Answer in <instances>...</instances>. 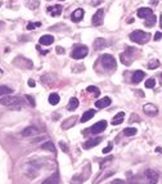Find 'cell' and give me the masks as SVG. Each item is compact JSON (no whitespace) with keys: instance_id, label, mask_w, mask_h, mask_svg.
Wrapping results in <instances>:
<instances>
[{"instance_id":"cell-1","label":"cell","mask_w":162,"mask_h":184,"mask_svg":"<svg viewBox=\"0 0 162 184\" xmlns=\"http://www.w3.org/2000/svg\"><path fill=\"white\" fill-rule=\"evenodd\" d=\"M0 104H3L5 107H12V108H21V106L23 104V99L19 98V97L14 95H5L0 99Z\"/></svg>"},{"instance_id":"cell-2","label":"cell","mask_w":162,"mask_h":184,"mask_svg":"<svg viewBox=\"0 0 162 184\" xmlns=\"http://www.w3.org/2000/svg\"><path fill=\"white\" fill-rule=\"evenodd\" d=\"M129 37H130V40H133L134 42H136V44L143 45V44L149 41L150 34L149 32H145V31H142V30H135L134 32H131Z\"/></svg>"},{"instance_id":"cell-3","label":"cell","mask_w":162,"mask_h":184,"mask_svg":"<svg viewBox=\"0 0 162 184\" xmlns=\"http://www.w3.org/2000/svg\"><path fill=\"white\" fill-rule=\"evenodd\" d=\"M135 53H136V49H135V48H130V47L126 48V50H125L124 53L120 54L121 62L125 64V66H130L131 62H133L134 58H135Z\"/></svg>"},{"instance_id":"cell-4","label":"cell","mask_w":162,"mask_h":184,"mask_svg":"<svg viewBox=\"0 0 162 184\" xmlns=\"http://www.w3.org/2000/svg\"><path fill=\"white\" fill-rule=\"evenodd\" d=\"M101 62L103 64V67L108 71H113L116 70V66H117V63H116V59L113 56H111V54H103L102 58H101Z\"/></svg>"},{"instance_id":"cell-5","label":"cell","mask_w":162,"mask_h":184,"mask_svg":"<svg viewBox=\"0 0 162 184\" xmlns=\"http://www.w3.org/2000/svg\"><path fill=\"white\" fill-rule=\"evenodd\" d=\"M88 53H89V49L86 48L85 45H79V47H76L73 49L71 56H72L73 59H82V58H85L86 56H88Z\"/></svg>"},{"instance_id":"cell-6","label":"cell","mask_w":162,"mask_h":184,"mask_svg":"<svg viewBox=\"0 0 162 184\" xmlns=\"http://www.w3.org/2000/svg\"><path fill=\"white\" fill-rule=\"evenodd\" d=\"M13 63L16 64L17 67H21V68H26V70H28V68H32V61H30V59H27V58H25V57H17L14 61H13Z\"/></svg>"},{"instance_id":"cell-7","label":"cell","mask_w":162,"mask_h":184,"mask_svg":"<svg viewBox=\"0 0 162 184\" xmlns=\"http://www.w3.org/2000/svg\"><path fill=\"white\" fill-rule=\"evenodd\" d=\"M103 18H104V10L103 9H98L95 12V14L91 18V23L94 26H101L103 23Z\"/></svg>"},{"instance_id":"cell-8","label":"cell","mask_w":162,"mask_h":184,"mask_svg":"<svg viewBox=\"0 0 162 184\" xmlns=\"http://www.w3.org/2000/svg\"><path fill=\"white\" fill-rule=\"evenodd\" d=\"M40 133V129L37 127V126H35V125H30V126H27L26 129H23L22 130V137H35V135H37Z\"/></svg>"},{"instance_id":"cell-9","label":"cell","mask_w":162,"mask_h":184,"mask_svg":"<svg viewBox=\"0 0 162 184\" xmlns=\"http://www.w3.org/2000/svg\"><path fill=\"white\" fill-rule=\"evenodd\" d=\"M106 127H107V121L106 120H102V121H98L96 124H94L91 126L90 130H91L93 134H99V133H102V132L106 130Z\"/></svg>"},{"instance_id":"cell-10","label":"cell","mask_w":162,"mask_h":184,"mask_svg":"<svg viewBox=\"0 0 162 184\" xmlns=\"http://www.w3.org/2000/svg\"><path fill=\"white\" fill-rule=\"evenodd\" d=\"M143 112L145 115H148V116H156L158 113V108L152 103H147L143 107Z\"/></svg>"},{"instance_id":"cell-11","label":"cell","mask_w":162,"mask_h":184,"mask_svg":"<svg viewBox=\"0 0 162 184\" xmlns=\"http://www.w3.org/2000/svg\"><path fill=\"white\" fill-rule=\"evenodd\" d=\"M102 140H103V138H102V137L91 138V139L86 140V142L84 143V148H85V149H90V148H93V147H95V146H98V144L102 142Z\"/></svg>"},{"instance_id":"cell-12","label":"cell","mask_w":162,"mask_h":184,"mask_svg":"<svg viewBox=\"0 0 162 184\" xmlns=\"http://www.w3.org/2000/svg\"><path fill=\"white\" fill-rule=\"evenodd\" d=\"M145 178H147V180L149 183H157L158 182V174L152 169H148L145 171Z\"/></svg>"},{"instance_id":"cell-13","label":"cell","mask_w":162,"mask_h":184,"mask_svg":"<svg viewBox=\"0 0 162 184\" xmlns=\"http://www.w3.org/2000/svg\"><path fill=\"white\" fill-rule=\"evenodd\" d=\"M138 17L139 18H148L149 16H152L153 14V10L150 9V8H139L138 9V12H136Z\"/></svg>"},{"instance_id":"cell-14","label":"cell","mask_w":162,"mask_h":184,"mask_svg":"<svg viewBox=\"0 0 162 184\" xmlns=\"http://www.w3.org/2000/svg\"><path fill=\"white\" fill-rule=\"evenodd\" d=\"M111 104V98L110 97H104V98L99 99L95 102V107L98 108V110H102V108H107L108 106Z\"/></svg>"},{"instance_id":"cell-15","label":"cell","mask_w":162,"mask_h":184,"mask_svg":"<svg viewBox=\"0 0 162 184\" xmlns=\"http://www.w3.org/2000/svg\"><path fill=\"white\" fill-rule=\"evenodd\" d=\"M62 10H63L62 5L57 4V5L49 7V8H48V13H49L50 16H53V17H57V16H61V14H62Z\"/></svg>"},{"instance_id":"cell-16","label":"cell","mask_w":162,"mask_h":184,"mask_svg":"<svg viewBox=\"0 0 162 184\" xmlns=\"http://www.w3.org/2000/svg\"><path fill=\"white\" fill-rule=\"evenodd\" d=\"M84 14H85L84 9H76V10H75V12L71 14V19L73 21V22H79V21H81V19L84 18Z\"/></svg>"},{"instance_id":"cell-17","label":"cell","mask_w":162,"mask_h":184,"mask_svg":"<svg viewBox=\"0 0 162 184\" xmlns=\"http://www.w3.org/2000/svg\"><path fill=\"white\" fill-rule=\"evenodd\" d=\"M145 77V73L143 72V71H140V70H138V71H135L134 73H133V77H131V81L134 82V84H138V82H140Z\"/></svg>"},{"instance_id":"cell-18","label":"cell","mask_w":162,"mask_h":184,"mask_svg":"<svg viewBox=\"0 0 162 184\" xmlns=\"http://www.w3.org/2000/svg\"><path fill=\"white\" fill-rule=\"evenodd\" d=\"M39 42H40V45H52L54 42V37L52 35H44L40 37Z\"/></svg>"},{"instance_id":"cell-19","label":"cell","mask_w":162,"mask_h":184,"mask_svg":"<svg viewBox=\"0 0 162 184\" xmlns=\"http://www.w3.org/2000/svg\"><path fill=\"white\" fill-rule=\"evenodd\" d=\"M106 47H107V44H106V40H104V39L98 37V39L94 40V49H95V50H102V49H104Z\"/></svg>"},{"instance_id":"cell-20","label":"cell","mask_w":162,"mask_h":184,"mask_svg":"<svg viewBox=\"0 0 162 184\" xmlns=\"http://www.w3.org/2000/svg\"><path fill=\"white\" fill-rule=\"evenodd\" d=\"M96 111L95 110H89V111H86L82 116H81V122H86V121H89L90 118H93L95 116Z\"/></svg>"},{"instance_id":"cell-21","label":"cell","mask_w":162,"mask_h":184,"mask_svg":"<svg viewBox=\"0 0 162 184\" xmlns=\"http://www.w3.org/2000/svg\"><path fill=\"white\" fill-rule=\"evenodd\" d=\"M124 117H125V113L124 112H118L117 115H115V117L112 118V125H120V124H122Z\"/></svg>"},{"instance_id":"cell-22","label":"cell","mask_w":162,"mask_h":184,"mask_svg":"<svg viewBox=\"0 0 162 184\" xmlns=\"http://www.w3.org/2000/svg\"><path fill=\"white\" fill-rule=\"evenodd\" d=\"M79 99L77 98H71L70 102H68V106H67V110L68 111H75L76 108L79 107Z\"/></svg>"},{"instance_id":"cell-23","label":"cell","mask_w":162,"mask_h":184,"mask_svg":"<svg viewBox=\"0 0 162 184\" xmlns=\"http://www.w3.org/2000/svg\"><path fill=\"white\" fill-rule=\"evenodd\" d=\"M156 22H157V17L155 14H152V16H149L148 18H145V23L144 25L147 27H153L156 25Z\"/></svg>"},{"instance_id":"cell-24","label":"cell","mask_w":162,"mask_h":184,"mask_svg":"<svg viewBox=\"0 0 162 184\" xmlns=\"http://www.w3.org/2000/svg\"><path fill=\"white\" fill-rule=\"evenodd\" d=\"M12 93H13V89L12 88H9V86H7V85H0V97L12 94Z\"/></svg>"},{"instance_id":"cell-25","label":"cell","mask_w":162,"mask_h":184,"mask_svg":"<svg viewBox=\"0 0 162 184\" xmlns=\"http://www.w3.org/2000/svg\"><path fill=\"white\" fill-rule=\"evenodd\" d=\"M75 121H76V116H72V118H68V120H66L63 122V129L64 130H67V129H70L71 126H73V124H75Z\"/></svg>"},{"instance_id":"cell-26","label":"cell","mask_w":162,"mask_h":184,"mask_svg":"<svg viewBox=\"0 0 162 184\" xmlns=\"http://www.w3.org/2000/svg\"><path fill=\"white\" fill-rule=\"evenodd\" d=\"M49 103H50L52 106L58 104V103H59V95H58L57 93H52V94L49 95Z\"/></svg>"},{"instance_id":"cell-27","label":"cell","mask_w":162,"mask_h":184,"mask_svg":"<svg viewBox=\"0 0 162 184\" xmlns=\"http://www.w3.org/2000/svg\"><path fill=\"white\" fill-rule=\"evenodd\" d=\"M41 148L45 149V151H50V152H53V153H56V147L53 146L52 142H45V143H42V144H41Z\"/></svg>"},{"instance_id":"cell-28","label":"cell","mask_w":162,"mask_h":184,"mask_svg":"<svg viewBox=\"0 0 162 184\" xmlns=\"http://www.w3.org/2000/svg\"><path fill=\"white\" fill-rule=\"evenodd\" d=\"M136 134V129L135 127H126L124 129V135L125 137H133Z\"/></svg>"},{"instance_id":"cell-29","label":"cell","mask_w":162,"mask_h":184,"mask_svg":"<svg viewBox=\"0 0 162 184\" xmlns=\"http://www.w3.org/2000/svg\"><path fill=\"white\" fill-rule=\"evenodd\" d=\"M86 90H88L89 93H93V94H94V97H99V95H101V92H99V89L96 88V86H94V85H90V86H88V88H86Z\"/></svg>"},{"instance_id":"cell-30","label":"cell","mask_w":162,"mask_h":184,"mask_svg":"<svg viewBox=\"0 0 162 184\" xmlns=\"http://www.w3.org/2000/svg\"><path fill=\"white\" fill-rule=\"evenodd\" d=\"M160 61L158 59H152V61H150L149 63H148V68L149 70H155V68H158L160 67Z\"/></svg>"},{"instance_id":"cell-31","label":"cell","mask_w":162,"mask_h":184,"mask_svg":"<svg viewBox=\"0 0 162 184\" xmlns=\"http://www.w3.org/2000/svg\"><path fill=\"white\" fill-rule=\"evenodd\" d=\"M155 85H156V80H155L153 77H150V79H148V80L145 81V88H148V89L155 88Z\"/></svg>"},{"instance_id":"cell-32","label":"cell","mask_w":162,"mask_h":184,"mask_svg":"<svg viewBox=\"0 0 162 184\" xmlns=\"http://www.w3.org/2000/svg\"><path fill=\"white\" fill-rule=\"evenodd\" d=\"M39 0H28V3H27V7L30 8V9H35V8H37L39 7Z\"/></svg>"},{"instance_id":"cell-33","label":"cell","mask_w":162,"mask_h":184,"mask_svg":"<svg viewBox=\"0 0 162 184\" xmlns=\"http://www.w3.org/2000/svg\"><path fill=\"white\" fill-rule=\"evenodd\" d=\"M44 183H45V184H48V183H59V177H58V174H54L53 178L47 179Z\"/></svg>"},{"instance_id":"cell-34","label":"cell","mask_w":162,"mask_h":184,"mask_svg":"<svg viewBox=\"0 0 162 184\" xmlns=\"http://www.w3.org/2000/svg\"><path fill=\"white\" fill-rule=\"evenodd\" d=\"M40 26H41V22H35V23L30 22V23L27 25V30H34V28H36V27H40Z\"/></svg>"},{"instance_id":"cell-35","label":"cell","mask_w":162,"mask_h":184,"mask_svg":"<svg viewBox=\"0 0 162 184\" xmlns=\"http://www.w3.org/2000/svg\"><path fill=\"white\" fill-rule=\"evenodd\" d=\"M26 99L28 101V103L31 104V107H35L36 104H35V101H34V98H32L31 95H26Z\"/></svg>"},{"instance_id":"cell-36","label":"cell","mask_w":162,"mask_h":184,"mask_svg":"<svg viewBox=\"0 0 162 184\" xmlns=\"http://www.w3.org/2000/svg\"><path fill=\"white\" fill-rule=\"evenodd\" d=\"M112 148H113V144H112V143H110V144H108V146L103 149V153H104V155H106V153H108L110 151H112Z\"/></svg>"},{"instance_id":"cell-37","label":"cell","mask_w":162,"mask_h":184,"mask_svg":"<svg viewBox=\"0 0 162 184\" xmlns=\"http://www.w3.org/2000/svg\"><path fill=\"white\" fill-rule=\"evenodd\" d=\"M59 147L62 148L63 152H68V148H67V146H66V143H64V142H59Z\"/></svg>"},{"instance_id":"cell-38","label":"cell","mask_w":162,"mask_h":184,"mask_svg":"<svg viewBox=\"0 0 162 184\" xmlns=\"http://www.w3.org/2000/svg\"><path fill=\"white\" fill-rule=\"evenodd\" d=\"M161 37H162V32H156V35H155V40H156V41H158Z\"/></svg>"},{"instance_id":"cell-39","label":"cell","mask_w":162,"mask_h":184,"mask_svg":"<svg viewBox=\"0 0 162 184\" xmlns=\"http://www.w3.org/2000/svg\"><path fill=\"white\" fill-rule=\"evenodd\" d=\"M56 50H57L58 54H63V53H64V48H62V47H57Z\"/></svg>"},{"instance_id":"cell-40","label":"cell","mask_w":162,"mask_h":184,"mask_svg":"<svg viewBox=\"0 0 162 184\" xmlns=\"http://www.w3.org/2000/svg\"><path fill=\"white\" fill-rule=\"evenodd\" d=\"M28 86H31V88H35V86H36L35 81L32 80V79H30V80H28Z\"/></svg>"},{"instance_id":"cell-41","label":"cell","mask_w":162,"mask_h":184,"mask_svg":"<svg viewBox=\"0 0 162 184\" xmlns=\"http://www.w3.org/2000/svg\"><path fill=\"white\" fill-rule=\"evenodd\" d=\"M150 4H152V5H157L158 4V0H150Z\"/></svg>"},{"instance_id":"cell-42","label":"cell","mask_w":162,"mask_h":184,"mask_svg":"<svg viewBox=\"0 0 162 184\" xmlns=\"http://www.w3.org/2000/svg\"><path fill=\"white\" fill-rule=\"evenodd\" d=\"M5 27V25H4V22H2V21H0V31H2L3 28Z\"/></svg>"},{"instance_id":"cell-43","label":"cell","mask_w":162,"mask_h":184,"mask_svg":"<svg viewBox=\"0 0 162 184\" xmlns=\"http://www.w3.org/2000/svg\"><path fill=\"white\" fill-rule=\"evenodd\" d=\"M113 183H124V180H120V179H116V180H113Z\"/></svg>"},{"instance_id":"cell-44","label":"cell","mask_w":162,"mask_h":184,"mask_svg":"<svg viewBox=\"0 0 162 184\" xmlns=\"http://www.w3.org/2000/svg\"><path fill=\"white\" fill-rule=\"evenodd\" d=\"M160 26H161V28H162V16L160 17Z\"/></svg>"},{"instance_id":"cell-45","label":"cell","mask_w":162,"mask_h":184,"mask_svg":"<svg viewBox=\"0 0 162 184\" xmlns=\"http://www.w3.org/2000/svg\"><path fill=\"white\" fill-rule=\"evenodd\" d=\"M160 81H161V84H162V72L160 73Z\"/></svg>"},{"instance_id":"cell-46","label":"cell","mask_w":162,"mask_h":184,"mask_svg":"<svg viewBox=\"0 0 162 184\" xmlns=\"http://www.w3.org/2000/svg\"><path fill=\"white\" fill-rule=\"evenodd\" d=\"M59 2H64V0H59Z\"/></svg>"},{"instance_id":"cell-47","label":"cell","mask_w":162,"mask_h":184,"mask_svg":"<svg viewBox=\"0 0 162 184\" xmlns=\"http://www.w3.org/2000/svg\"><path fill=\"white\" fill-rule=\"evenodd\" d=\"M0 7H2V3H0Z\"/></svg>"},{"instance_id":"cell-48","label":"cell","mask_w":162,"mask_h":184,"mask_svg":"<svg viewBox=\"0 0 162 184\" xmlns=\"http://www.w3.org/2000/svg\"><path fill=\"white\" fill-rule=\"evenodd\" d=\"M0 73H2V70H0Z\"/></svg>"}]
</instances>
